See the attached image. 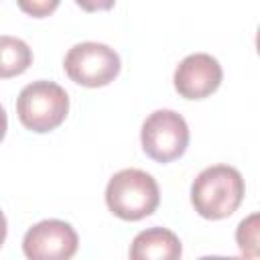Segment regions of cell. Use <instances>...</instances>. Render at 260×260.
<instances>
[{"label": "cell", "mask_w": 260, "mask_h": 260, "mask_svg": "<svg viewBox=\"0 0 260 260\" xmlns=\"http://www.w3.org/2000/svg\"><path fill=\"white\" fill-rule=\"evenodd\" d=\"M244 179L230 165L203 169L191 185V203L205 219H223L232 215L244 199Z\"/></svg>", "instance_id": "obj_1"}, {"label": "cell", "mask_w": 260, "mask_h": 260, "mask_svg": "<svg viewBox=\"0 0 260 260\" xmlns=\"http://www.w3.org/2000/svg\"><path fill=\"white\" fill-rule=\"evenodd\" d=\"M160 193L152 175L140 169L118 171L106 187L108 209L126 221H138L148 217L158 207Z\"/></svg>", "instance_id": "obj_2"}, {"label": "cell", "mask_w": 260, "mask_h": 260, "mask_svg": "<svg viewBox=\"0 0 260 260\" xmlns=\"http://www.w3.org/2000/svg\"><path fill=\"white\" fill-rule=\"evenodd\" d=\"M69 112L67 91L55 81H32L16 100V114L24 128L45 134L63 124Z\"/></svg>", "instance_id": "obj_3"}, {"label": "cell", "mask_w": 260, "mask_h": 260, "mask_svg": "<svg viewBox=\"0 0 260 260\" xmlns=\"http://www.w3.org/2000/svg\"><path fill=\"white\" fill-rule=\"evenodd\" d=\"M63 69L71 81L85 87H102L116 79L120 73L118 53L104 43H77L73 45L63 61Z\"/></svg>", "instance_id": "obj_4"}, {"label": "cell", "mask_w": 260, "mask_h": 260, "mask_svg": "<svg viewBox=\"0 0 260 260\" xmlns=\"http://www.w3.org/2000/svg\"><path fill=\"white\" fill-rule=\"evenodd\" d=\"M140 142L146 156L156 162H171L187 150L189 126L175 110H156L144 120Z\"/></svg>", "instance_id": "obj_5"}, {"label": "cell", "mask_w": 260, "mask_h": 260, "mask_svg": "<svg viewBox=\"0 0 260 260\" xmlns=\"http://www.w3.org/2000/svg\"><path fill=\"white\" fill-rule=\"evenodd\" d=\"M77 234L67 221L45 219L28 228L22 250L30 260H67L77 252Z\"/></svg>", "instance_id": "obj_6"}, {"label": "cell", "mask_w": 260, "mask_h": 260, "mask_svg": "<svg viewBox=\"0 0 260 260\" xmlns=\"http://www.w3.org/2000/svg\"><path fill=\"white\" fill-rule=\"evenodd\" d=\"M221 77L223 71L215 57L207 53H193L177 65L173 81L179 95L187 100H203L219 87Z\"/></svg>", "instance_id": "obj_7"}, {"label": "cell", "mask_w": 260, "mask_h": 260, "mask_svg": "<svg viewBox=\"0 0 260 260\" xmlns=\"http://www.w3.org/2000/svg\"><path fill=\"white\" fill-rule=\"evenodd\" d=\"M183 252L179 238L167 228H148L132 240V260H175Z\"/></svg>", "instance_id": "obj_8"}, {"label": "cell", "mask_w": 260, "mask_h": 260, "mask_svg": "<svg viewBox=\"0 0 260 260\" xmlns=\"http://www.w3.org/2000/svg\"><path fill=\"white\" fill-rule=\"evenodd\" d=\"M30 63L32 51L22 39L10 35L0 37V79H10L24 73Z\"/></svg>", "instance_id": "obj_9"}, {"label": "cell", "mask_w": 260, "mask_h": 260, "mask_svg": "<svg viewBox=\"0 0 260 260\" xmlns=\"http://www.w3.org/2000/svg\"><path fill=\"white\" fill-rule=\"evenodd\" d=\"M240 252L246 256H258V213L242 219L236 232Z\"/></svg>", "instance_id": "obj_10"}, {"label": "cell", "mask_w": 260, "mask_h": 260, "mask_svg": "<svg viewBox=\"0 0 260 260\" xmlns=\"http://www.w3.org/2000/svg\"><path fill=\"white\" fill-rule=\"evenodd\" d=\"M59 2L61 0H16L18 8L32 18H45V16L53 14L57 10Z\"/></svg>", "instance_id": "obj_11"}, {"label": "cell", "mask_w": 260, "mask_h": 260, "mask_svg": "<svg viewBox=\"0 0 260 260\" xmlns=\"http://www.w3.org/2000/svg\"><path fill=\"white\" fill-rule=\"evenodd\" d=\"M85 12H98V10H110L116 0H75Z\"/></svg>", "instance_id": "obj_12"}, {"label": "cell", "mask_w": 260, "mask_h": 260, "mask_svg": "<svg viewBox=\"0 0 260 260\" xmlns=\"http://www.w3.org/2000/svg\"><path fill=\"white\" fill-rule=\"evenodd\" d=\"M6 128H8V118H6V110L0 106V142L6 136Z\"/></svg>", "instance_id": "obj_13"}, {"label": "cell", "mask_w": 260, "mask_h": 260, "mask_svg": "<svg viewBox=\"0 0 260 260\" xmlns=\"http://www.w3.org/2000/svg\"><path fill=\"white\" fill-rule=\"evenodd\" d=\"M6 232H8V223H6L4 213L0 211V246H2V244H4V240H6Z\"/></svg>", "instance_id": "obj_14"}]
</instances>
